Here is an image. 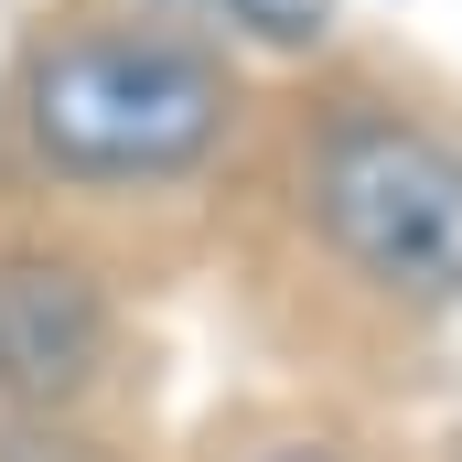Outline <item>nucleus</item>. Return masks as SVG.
<instances>
[{
    "instance_id": "1",
    "label": "nucleus",
    "mask_w": 462,
    "mask_h": 462,
    "mask_svg": "<svg viewBox=\"0 0 462 462\" xmlns=\"http://www.w3.org/2000/svg\"><path fill=\"white\" fill-rule=\"evenodd\" d=\"M236 76L226 54L183 43V32H151V22H76V32H43L22 54V151L54 172V183H87V194H140V183H183L205 172L236 140Z\"/></svg>"
},
{
    "instance_id": "4",
    "label": "nucleus",
    "mask_w": 462,
    "mask_h": 462,
    "mask_svg": "<svg viewBox=\"0 0 462 462\" xmlns=\"http://www.w3.org/2000/svg\"><path fill=\"white\" fill-rule=\"evenodd\" d=\"M247 43H280V54H301V43H323L334 32V0H216Z\"/></svg>"
},
{
    "instance_id": "5",
    "label": "nucleus",
    "mask_w": 462,
    "mask_h": 462,
    "mask_svg": "<svg viewBox=\"0 0 462 462\" xmlns=\"http://www.w3.org/2000/svg\"><path fill=\"white\" fill-rule=\"evenodd\" d=\"M258 462H345V452H323V441H280V452H258Z\"/></svg>"
},
{
    "instance_id": "3",
    "label": "nucleus",
    "mask_w": 462,
    "mask_h": 462,
    "mask_svg": "<svg viewBox=\"0 0 462 462\" xmlns=\"http://www.w3.org/2000/svg\"><path fill=\"white\" fill-rule=\"evenodd\" d=\"M118 355L108 291L54 247H0V398L11 409H76Z\"/></svg>"
},
{
    "instance_id": "2",
    "label": "nucleus",
    "mask_w": 462,
    "mask_h": 462,
    "mask_svg": "<svg viewBox=\"0 0 462 462\" xmlns=\"http://www.w3.org/2000/svg\"><path fill=\"white\" fill-rule=\"evenodd\" d=\"M301 216L376 301H462V140L398 97H345L301 129Z\"/></svg>"
}]
</instances>
